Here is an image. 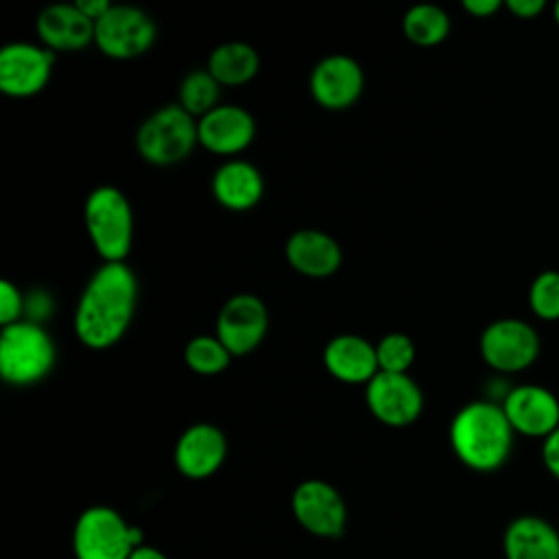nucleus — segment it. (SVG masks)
Listing matches in <instances>:
<instances>
[{
    "mask_svg": "<svg viewBox=\"0 0 559 559\" xmlns=\"http://www.w3.org/2000/svg\"><path fill=\"white\" fill-rule=\"evenodd\" d=\"M284 255L299 275L323 280L338 271L343 251L338 242L321 229H297L288 236Z\"/></svg>",
    "mask_w": 559,
    "mask_h": 559,
    "instance_id": "a211bd4d",
    "label": "nucleus"
},
{
    "mask_svg": "<svg viewBox=\"0 0 559 559\" xmlns=\"http://www.w3.org/2000/svg\"><path fill=\"white\" fill-rule=\"evenodd\" d=\"M221 87L223 85L212 76L207 68L192 70L179 85V105L199 120L218 105Z\"/></svg>",
    "mask_w": 559,
    "mask_h": 559,
    "instance_id": "b1692460",
    "label": "nucleus"
},
{
    "mask_svg": "<svg viewBox=\"0 0 559 559\" xmlns=\"http://www.w3.org/2000/svg\"><path fill=\"white\" fill-rule=\"evenodd\" d=\"M186 365L201 376H216L227 369L231 360V352L223 345V341L214 334H199L186 343L183 349Z\"/></svg>",
    "mask_w": 559,
    "mask_h": 559,
    "instance_id": "393cba45",
    "label": "nucleus"
},
{
    "mask_svg": "<svg viewBox=\"0 0 559 559\" xmlns=\"http://www.w3.org/2000/svg\"><path fill=\"white\" fill-rule=\"evenodd\" d=\"M552 20H555V24L559 26V0L552 2Z\"/></svg>",
    "mask_w": 559,
    "mask_h": 559,
    "instance_id": "72a5a7b5",
    "label": "nucleus"
},
{
    "mask_svg": "<svg viewBox=\"0 0 559 559\" xmlns=\"http://www.w3.org/2000/svg\"><path fill=\"white\" fill-rule=\"evenodd\" d=\"M365 397L373 417L393 428L413 424L424 408V393L408 373L378 371L367 382Z\"/></svg>",
    "mask_w": 559,
    "mask_h": 559,
    "instance_id": "9b49d317",
    "label": "nucleus"
},
{
    "mask_svg": "<svg viewBox=\"0 0 559 559\" xmlns=\"http://www.w3.org/2000/svg\"><path fill=\"white\" fill-rule=\"evenodd\" d=\"M129 559H168L162 550H157V548H153V546H144V544H140L133 552H131V557Z\"/></svg>",
    "mask_w": 559,
    "mask_h": 559,
    "instance_id": "473e14b6",
    "label": "nucleus"
},
{
    "mask_svg": "<svg viewBox=\"0 0 559 559\" xmlns=\"http://www.w3.org/2000/svg\"><path fill=\"white\" fill-rule=\"evenodd\" d=\"M41 46L52 52H76L94 44V22L72 2H52L35 20Z\"/></svg>",
    "mask_w": 559,
    "mask_h": 559,
    "instance_id": "dca6fc26",
    "label": "nucleus"
},
{
    "mask_svg": "<svg viewBox=\"0 0 559 559\" xmlns=\"http://www.w3.org/2000/svg\"><path fill=\"white\" fill-rule=\"evenodd\" d=\"M504 559H559V531L539 515L513 518L502 535Z\"/></svg>",
    "mask_w": 559,
    "mask_h": 559,
    "instance_id": "412c9836",
    "label": "nucleus"
},
{
    "mask_svg": "<svg viewBox=\"0 0 559 559\" xmlns=\"http://www.w3.org/2000/svg\"><path fill=\"white\" fill-rule=\"evenodd\" d=\"M376 356L380 371L408 373L415 360V345L406 334L391 332L376 343Z\"/></svg>",
    "mask_w": 559,
    "mask_h": 559,
    "instance_id": "bb28decb",
    "label": "nucleus"
},
{
    "mask_svg": "<svg viewBox=\"0 0 559 559\" xmlns=\"http://www.w3.org/2000/svg\"><path fill=\"white\" fill-rule=\"evenodd\" d=\"M142 531L111 507L85 509L72 531L76 559H129L142 544Z\"/></svg>",
    "mask_w": 559,
    "mask_h": 559,
    "instance_id": "423d86ee",
    "label": "nucleus"
},
{
    "mask_svg": "<svg viewBox=\"0 0 559 559\" xmlns=\"http://www.w3.org/2000/svg\"><path fill=\"white\" fill-rule=\"evenodd\" d=\"M515 432L498 402L474 400L456 411L450 424V445L456 459L480 474L500 469L513 452Z\"/></svg>",
    "mask_w": 559,
    "mask_h": 559,
    "instance_id": "f03ea898",
    "label": "nucleus"
},
{
    "mask_svg": "<svg viewBox=\"0 0 559 559\" xmlns=\"http://www.w3.org/2000/svg\"><path fill=\"white\" fill-rule=\"evenodd\" d=\"M528 308L542 321H559V271L546 269L533 277Z\"/></svg>",
    "mask_w": 559,
    "mask_h": 559,
    "instance_id": "a878e982",
    "label": "nucleus"
},
{
    "mask_svg": "<svg viewBox=\"0 0 559 559\" xmlns=\"http://www.w3.org/2000/svg\"><path fill=\"white\" fill-rule=\"evenodd\" d=\"M323 365L341 382H369L378 371L376 345L358 334H338L323 349Z\"/></svg>",
    "mask_w": 559,
    "mask_h": 559,
    "instance_id": "aec40b11",
    "label": "nucleus"
},
{
    "mask_svg": "<svg viewBox=\"0 0 559 559\" xmlns=\"http://www.w3.org/2000/svg\"><path fill=\"white\" fill-rule=\"evenodd\" d=\"M199 144L197 118L179 103L164 105L148 114L135 133L140 157L153 166H175Z\"/></svg>",
    "mask_w": 559,
    "mask_h": 559,
    "instance_id": "39448f33",
    "label": "nucleus"
},
{
    "mask_svg": "<svg viewBox=\"0 0 559 559\" xmlns=\"http://www.w3.org/2000/svg\"><path fill=\"white\" fill-rule=\"evenodd\" d=\"M24 310H26V297L22 295V290L13 282L2 280L0 282V323L9 325L20 321Z\"/></svg>",
    "mask_w": 559,
    "mask_h": 559,
    "instance_id": "cd10ccee",
    "label": "nucleus"
},
{
    "mask_svg": "<svg viewBox=\"0 0 559 559\" xmlns=\"http://www.w3.org/2000/svg\"><path fill=\"white\" fill-rule=\"evenodd\" d=\"M155 39V20L135 4H114L94 22V46L109 59H135L151 50Z\"/></svg>",
    "mask_w": 559,
    "mask_h": 559,
    "instance_id": "6e6552de",
    "label": "nucleus"
},
{
    "mask_svg": "<svg viewBox=\"0 0 559 559\" xmlns=\"http://www.w3.org/2000/svg\"><path fill=\"white\" fill-rule=\"evenodd\" d=\"M210 186L214 199L231 212H247L255 207L264 194V177L258 166L236 157L214 170Z\"/></svg>",
    "mask_w": 559,
    "mask_h": 559,
    "instance_id": "6ab92c4d",
    "label": "nucleus"
},
{
    "mask_svg": "<svg viewBox=\"0 0 559 559\" xmlns=\"http://www.w3.org/2000/svg\"><path fill=\"white\" fill-rule=\"evenodd\" d=\"M83 221L103 262L127 260L133 245V210L120 188L109 183L94 188L85 199Z\"/></svg>",
    "mask_w": 559,
    "mask_h": 559,
    "instance_id": "7ed1b4c3",
    "label": "nucleus"
},
{
    "mask_svg": "<svg viewBox=\"0 0 559 559\" xmlns=\"http://www.w3.org/2000/svg\"><path fill=\"white\" fill-rule=\"evenodd\" d=\"M138 293V277L124 260L103 262L90 275L76 301V338L90 349H107L116 345L133 321Z\"/></svg>",
    "mask_w": 559,
    "mask_h": 559,
    "instance_id": "f257e3e1",
    "label": "nucleus"
},
{
    "mask_svg": "<svg viewBox=\"0 0 559 559\" xmlns=\"http://www.w3.org/2000/svg\"><path fill=\"white\" fill-rule=\"evenodd\" d=\"M227 456V439L212 424H194L181 432L175 445L177 469L192 480L212 476Z\"/></svg>",
    "mask_w": 559,
    "mask_h": 559,
    "instance_id": "f3484780",
    "label": "nucleus"
},
{
    "mask_svg": "<svg viewBox=\"0 0 559 559\" xmlns=\"http://www.w3.org/2000/svg\"><path fill=\"white\" fill-rule=\"evenodd\" d=\"M480 358L498 373H520L535 365L542 352L537 330L515 317L491 321L478 341Z\"/></svg>",
    "mask_w": 559,
    "mask_h": 559,
    "instance_id": "0eeeda50",
    "label": "nucleus"
},
{
    "mask_svg": "<svg viewBox=\"0 0 559 559\" xmlns=\"http://www.w3.org/2000/svg\"><path fill=\"white\" fill-rule=\"evenodd\" d=\"M312 98L332 111L352 107L365 90V72L349 55H328L319 59L308 79Z\"/></svg>",
    "mask_w": 559,
    "mask_h": 559,
    "instance_id": "ddd939ff",
    "label": "nucleus"
},
{
    "mask_svg": "<svg viewBox=\"0 0 559 559\" xmlns=\"http://www.w3.org/2000/svg\"><path fill=\"white\" fill-rule=\"evenodd\" d=\"M450 15L435 2H417L402 17L406 39L419 48L439 46L450 35Z\"/></svg>",
    "mask_w": 559,
    "mask_h": 559,
    "instance_id": "5701e85b",
    "label": "nucleus"
},
{
    "mask_svg": "<svg viewBox=\"0 0 559 559\" xmlns=\"http://www.w3.org/2000/svg\"><path fill=\"white\" fill-rule=\"evenodd\" d=\"M199 144L214 155L236 157L255 138V120L240 105H216L197 120Z\"/></svg>",
    "mask_w": 559,
    "mask_h": 559,
    "instance_id": "2eb2a0df",
    "label": "nucleus"
},
{
    "mask_svg": "<svg viewBox=\"0 0 559 559\" xmlns=\"http://www.w3.org/2000/svg\"><path fill=\"white\" fill-rule=\"evenodd\" d=\"M542 463L546 472L559 480V428L542 441Z\"/></svg>",
    "mask_w": 559,
    "mask_h": 559,
    "instance_id": "c85d7f7f",
    "label": "nucleus"
},
{
    "mask_svg": "<svg viewBox=\"0 0 559 559\" xmlns=\"http://www.w3.org/2000/svg\"><path fill=\"white\" fill-rule=\"evenodd\" d=\"M297 522L312 535L336 537L345 528L347 509L341 493L325 480H304L290 498Z\"/></svg>",
    "mask_w": 559,
    "mask_h": 559,
    "instance_id": "4468645a",
    "label": "nucleus"
},
{
    "mask_svg": "<svg viewBox=\"0 0 559 559\" xmlns=\"http://www.w3.org/2000/svg\"><path fill=\"white\" fill-rule=\"evenodd\" d=\"M546 7H548V0H504V9H509V13L522 20L537 17L539 13L546 11Z\"/></svg>",
    "mask_w": 559,
    "mask_h": 559,
    "instance_id": "c756f323",
    "label": "nucleus"
},
{
    "mask_svg": "<svg viewBox=\"0 0 559 559\" xmlns=\"http://www.w3.org/2000/svg\"><path fill=\"white\" fill-rule=\"evenodd\" d=\"M72 4H74L83 15H87L92 22L100 20V17L114 7L111 0H72Z\"/></svg>",
    "mask_w": 559,
    "mask_h": 559,
    "instance_id": "2f4dec72",
    "label": "nucleus"
},
{
    "mask_svg": "<svg viewBox=\"0 0 559 559\" xmlns=\"http://www.w3.org/2000/svg\"><path fill=\"white\" fill-rule=\"evenodd\" d=\"M55 52L31 41H11L0 50V90L11 98L39 94L52 74Z\"/></svg>",
    "mask_w": 559,
    "mask_h": 559,
    "instance_id": "1a4fd4ad",
    "label": "nucleus"
},
{
    "mask_svg": "<svg viewBox=\"0 0 559 559\" xmlns=\"http://www.w3.org/2000/svg\"><path fill=\"white\" fill-rule=\"evenodd\" d=\"M269 328V312L264 301L251 293H238L229 297L216 317V336L231 352V356H245L253 352Z\"/></svg>",
    "mask_w": 559,
    "mask_h": 559,
    "instance_id": "f8f14e48",
    "label": "nucleus"
},
{
    "mask_svg": "<svg viewBox=\"0 0 559 559\" xmlns=\"http://www.w3.org/2000/svg\"><path fill=\"white\" fill-rule=\"evenodd\" d=\"M55 343L50 334L31 319L2 325L0 373L9 384L26 386L48 376L55 365Z\"/></svg>",
    "mask_w": 559,
    "mask_h": 559,
    "instance_id": "20e7f679",
    "label": "nucleus"
},
{
    "mask_svg": "<svg viewBox=\"0 0 559 559\" xmlns=\"http://www.w3.org/2000/svg\"><path fill=\"white\" fill-rule=\"evenodd\" d=\"M207 70L223 87H238L258 74L260 57L247 41H223L210 52Z\"/></svg>",
    "mask_w": 559,
    "mask_h": 559,
    "instance_id": "4be33fe9",
    "label": "nucleus"
},
{
    "mask_svg": "<svg viewBox=\"0 0 559 559\" xmlns=\"http://www.w3.org/2000/svg\"><path fill=\"white\" fill-rule=\"evenodd\" d=\"M461 7L474 17H489L504 7V0H461Z\"/></svg>",
    "mask_w": 559,
    "mask_h": 559,
    "instance_id": "7c9ffc66",
    "label": "nucleus"
},
{
    "mask_svg": "<svg viewBox=\"0 0 559 559\" xmlns=\"http://www.w3.org/2000/svg\"><path fill=\"white\" fill-rule=\"evenodd\" d=\"M500 406L520 437L544 441L559 428V397L544 384H518L504 393Z\"/></svg>",
    "mask_w": 559,
    "mask_h": 559,
    "instance_id": "9d476101",
    "label": "nucleus"
}]
</instances>
